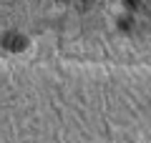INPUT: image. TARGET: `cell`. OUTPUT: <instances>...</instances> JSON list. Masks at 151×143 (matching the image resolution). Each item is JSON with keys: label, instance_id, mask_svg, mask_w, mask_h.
Wrapping results in <instances>:
<instances>
[{"label": "cell", "instance_id": "2", "mask_svg": "<svg viewBox=\"0 0 151 143\" xmlns=\"http://www.w3.org/2000/svg\"><path fill=\"white\" fill-rule=\"evenodd\" d=\"M60 3H70V0H60Z\"/></svg>", "mask_w": 151, "mask_h": 143}, {"label": "cell", "instance_id": "1", "mask_svg": "<svg viewBox=\"0 0 151 143\" xmlns=\"http://www.w3.org/2000/svg\"><path fill=\"white\" fill-rule=\"evenodd\" d=\"M25 45H28V38L20 35V33H15V30H10V33L3 35V48H5V50L20 53V50H25Z\"/></svg>", "mask_w": 151, "mask_h": 143}]
</instances>
